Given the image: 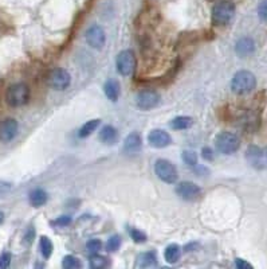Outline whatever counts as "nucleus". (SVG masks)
<instances>
[{"label":"nucleus","mask_w":267,"mask_h":269,"mask_svg":"<svg viewBox=\"0 0 267 269\" xmlns=\"http://www.w3.org/2000/svg\"><path fill=\"white\" fill-rule=\"evenodd\" d=\"M39 248H41V253H42V256L45 258H50V256L53 254L54 245L47 236H42L41 237V240H39Z\"/></svg>","instance_id":"obj_24"},{"label":"nucleus","mask_w":267,"mask_h":269,"mask_svg":"<svg viewBox=\"0 0 267 269\" xmlns=\"http://www.w3.org/2000/svg\"><path fill=\"white\" fill-rule=\"evenodd\" d=\"M176 194L184 200L188 202H194L199 199L202 195V188L198 185H195L194 182H181L176 186Z\"/></svg>","instance_id":"obj_10"},{"label":"nucleus","mask_w":267,"mask_h":269,"mask_svg":"<svg viewBox=\"0 0 267 269\" xmlns=\"http://www.w3.org/2000/svg\"><path fill=\"white\" fill-rule=\"evenodd\" d=\"M98 139L99 142L103 143V144L111 146V144H116V142L119 140V131L113 125H103L98 133Z\"/></svg>","instance_id":"obj_16"},{"label":"nucleus","mask_w":267,"mask_h":269,"mask_svg":"<svg viewBox=\"0 0 267 269\" xmlns=\"http://www.w3.org/2000/svg\"><path fill=\"white\" fill-rule=\"evenodd\" d=\"M11 190V183H8V182L0 181V196L6 195L8 191Z\"/></svg>","instance_id":"obj_36"},{"label":"nucleus","mask_w":267,"mask_h":269,"mask_svg":"<svg viewBox=\"0 0 267 269\" xmlns=\"http://www.w3.org/2000/svg\"><path fill=\"white\" fill-rule=\"evenodd\" d=\"M148 142L155 148H165L172 144V138L168 132L163 129H153L148 134Z\"/></svg>","instance_id":"obj_13"},{"label":"nucleus","mask_w":267,"mask_h":269,"mask_svg":"<svg viewBox=\"0 0 267 269\" xmlns=\"http://www.w3.org/2000/svg\"><path fill=\"white\" fill-rule=\"evenodd\" d=\"M202 156H203V159H204V160H207V161L214 160V152H212V150H211V148H208V147L203 148Z\"/></svg>","instance_id":"obj_34"},{"label":"nucleus","mask_w":267,"mask_h":269,"mask_svg":"<svg viewBox=\"0 0 267 269\" xmlns=\"http://www.w3.org/2000/svg\"><path fill=\"white\" fill-rule=\"evenodd\" d=\"M155 174H156L159 179H161L168 185H173L177 182L179 174H177V169L172 164L169 160L165 159H159L155 163Z\"/></svg>","instance_id":"obj_5"},{"label":"nucleus","mask_w":267,"mask_h":269,"mask_svg":"<svg viewBox=\"0 0 267 269\" xmlns=\"http://www.w3.org/2000/svg\"><path fill=\"white\" fill-rule=\"evenodd\" d=\"M181 159L189 167H196L198 165V155L194 151H184L183 154H181Z\"/></svg>","instance_id":"obj_26"},{"label":"nucleus","mask_w":267,"mask_h":269,"mask_svg":"<svg viewBox=\"0 0 267 269\" xmlns=\"http://www.w3.org/2000/svg\"><path fill=\"white\" fill-rule=\"evenodd\" d=\"M3 221H4V213L0 212V225L3 223Z\"/></svg>","instance_id":"obj_37"},{"label":"nucleus","mask_w":267,"mask_h":269,"mask_svg":"<svg viewBox=\"0 0 267 269\" xmlns=\"http://www.w3.org/2000/svg\"><path fill=\"white\" fill-rule=\"evenodd\" d=\"M62 266L66 269H77L81 268L82 264H81L80 258L78 257H75L73 254H67V256H65L63 260H62Z\"/></svg>","instance_id":"obj_25"},{"label":"nucleus","mask_w":267,"mask_h":269,"mask_svg":"<svg viewBox=\"0 0 267 269\" xmlns=\"http://www.w3.org/2000/svg\"><path fill=\"white\" fill-rule=\"evenodd\" d=\"M194 125V119L189 116H177L169 123V127L176 129V131H184Z\"/></svg>","instance_id":"obj_20"},{"label":"nucleus","mask_w":267,"mask_h":269,"mask_svg":"<svg viewBox=\"0 0 267 269\" xmlns=\"http://www.w3.org/2000/svg\"><path fill=\"white\" fill-rule=\"evenodd\" d=\"M164 257L169 264L177 262L180 260V257H181V246L177 245V244H171V245H168L164 252Z\"/></svg>","instance_id":"obj_21"},{"label":"nucleus","mask_w":267,"mask_h":269,"mask_svg":"<svg viewBox=\"0 0 267 269\" xmlns=\"http://www.w3.org/2000/svg\"><path fill=\"white\" fill-rule=\"evenodd\" d=\"M86 248H88L89 253H98L99 249L102 248V242L99 241L98 239H93V240H89L88 244H86Z\"/></svg>","instance_id":"obj_29"},{"label":"nucleus","mask_w":267,"mask_h":269,"mask_svg":"<svg viewBox=\"0 0 267 269\" xmlns=\"http://www.w3.org/2000/svg\"><path fill=\"white\" fill-rule=\"evenodd\" d=\"M246 160L255 170L267 169V148L259 146H250L246 151Z\"/></svg>","instance_id":"obj_7"},{"label":"nucleus","mask_w":267,"mask_h":269,"mask_svg":"<svg viewBox=\"0 0 267 269\" xmlns=\"http://www.w3.org/2000/svg\"><path fill=\"white\" fill-rule=\"evenodd\" d=\"M18 121L12 117H7L0 121V142L8 143L12 142L18 134Z\"/></svg>","instance_id":"obj_12"},{"label":"nucleus","mask_w":267,"mask_h":269,"mask_svg":"<svg viewBox=\"0 0 267 269\" xmlns=\"http://www.w3.org/2000/svg\"><path fill=\"white\" fill-rule=\"evenodd\" d=\"M116 66L119 73L124 77L132 76L136 69V57H134L133 51L130 50H124L117 55L116 59Z\"/></svg>","instance_id":"obj_8"},{"label":"nucleus","mask_w":267,"mask_h":269,"mask_svg":"<svg viewBox=\"0 0 267 269\" xmlns=\"http://www.w3.org/2000/svg\"><path fill=\"white\" fill-rule=\"evenodd\" d=\"M11 264V253L4 252L0 254V269H6Z\"/></svg>","instance_id":"obj_32"},{"label":"nucleus","mask_w":267,"mask_h":269,"mask_svg":"<svg viewBox=\"0 0 267 269\" xmlns=\"http://www.w3.org/2000/svg\"><path fill=\"white\" fill-rule=\"evenodd\" d=\"M258 15L263 22H267V0H262L258 6Z\"/></svg>","instance_id":"obj_33"},{"label":"nucleus","mask_w":267,"mask_h":269,"mask_svg":"<svg viewBox=\"0 0 267 269\" xmlns=\"http://www.w3.org/2000/svg\"><path fill=\"white\" fill-rule=\"evenodd\" d=\"M121 245V237L120 236H111L110 239L106 242V250L107 252H116Z\"/></svg>","instance_id":"obj_28"},{"label":"nucleus","mask_w":267,"mask_h":269,"mask_svg":"<svg viewBox=\"0 0 267 269\" xmlns=\"http://www.w3.org/2000/svg\"><path fill=\"white\" fill-rule=\"evenodd\" d=\"M47 199H49V195L42 188H35L28 195V200H30L31 206H34V208H42L43 205H46Z\"/></svg>","instance_id":"obj_19"},{"label":"nucleus","mask_w":267,"mask_h":269,"mask_svg":"<svg viewBox=\"0 0 267 269\" xmlns=\"http://www.w3.org/2000/svg\"><path fill=\"white\" fill-rule=\"evenodd\" d=\"M235 15V4L230 0H220L212 8V23L215 26H225Z\"/></svg>","instance_id":"obj_3"},{"label":"nucleus","mask_w":267,"mask_h":269,"mask_svg":"<svg viewBox=\"0 0 267 269\" xmlns=\"http://www.w3.org/2000/svg\"><path fill=\"white\" fill-rule=\"evenodd\" d=\"M235 51L239 57L244 58L248 57V55H251L254 51H255V42H254V39L250 38V37H243L237 42L235 45Z\"/></svg>","instance_id":"obj_15"},{"label":"nucleus","mask_w":267,"mask_h":269,"mask_svg":"<svg viewBox=\"0 0 267 269\" xmlns=\"http://www.w3.org/2000/svg\"><path fill=\"white\" fill-rule=\"evenodd\" d=\"M30 88L24 82H16L11 85L6 92V101L12 108H20L30 101Z\"/></svg>","instance_id":"obj_1"},{"label":"nucleus","mask_w":267,"mask_h":269,"mask_svg":"<svg viewBox=\"0 0 267 269\" xmlns=\"http://www.w3.org/2000/svg\"><path fill=\"white\" fill-rule=\"evenodd\" d=\"M103 92H105V96L109 98L110 101H117L120 97V93H121V86H120V82L115 78H110L107 80L103 85Z\"/></svg>","instance_id":"obj_17"},{"label":"nucleus","mask_w":267,"mask_h":269,"mask_svg":"<svg viewBox=\"0 0 267 269\" xmlns=\"http://www.w3.org/2000/svg\"><path fill=\"white\" fill-rule=\"evenodd\" d=\"M235 266L239 269H250L252 268V265L250 262L244 261L243 258H235Z\"/></svg>","instance_id":"obj_35"},{"label":"nucleus","mask_w":267,"mask_h":269,"mask_svg":"<svg viewBox=\"0 0 267 269\" xmlns=\"http://www.w3.org/2000/svg\"><path fill=\"white\" fill-rule=\"evenodd\" d=\"M85 38H86V42H88L89 46L94 47V49H102L105 42H106L105 31L98 24H93V26L89 27Z\"/></svg>","instance_id":"obj_11"},{"label":"nucleus","mask_w":267,"mask_h":269,"mask_svg":"<svg viewBox=\"0 0 267 269\" xmlns=\"http://www.w3.org/2000/svg\"><path fill=\"white\" fill-rule=\"evenodd\" d=\"M99 124H101V120L99 119L90 120V121H88V123H85L84 125L81 127L80 131H78V136H80L81 139L88 138V136H90V134H92L93 132L96 131L97 128L99 127Z\"/></svg>","instance_id":"obj_23"},{"label":"nucleus","mask_w":267,"mask_h":269,"mask_svg":"<svg viewBox=\"0 0 267 269\" xmlns=\"http://www.w3.org/2000/svg\"><path fill=\"white\" fill-rule=\"evenodd\" d=\"M71 84V77L70 73L66 69L62 68H55V69L50 70V73L47 74V85L51 89L55 90H65Z\"/></svg>","instance_id":"obj_6"},{"label":"nucleus","mask_w":267,"mask_h":269,"mask_svg":"<svg viewBox=\"0 0 267 269\" xmlns=\"http://www.w3.org/2000/svg\"><path fill=\"white\" fill-rule=\"evenodd\" d=\"M71 223V217L70 215H61V217H58L57 219H54L51 221V225L53 226H59V227H65L67 225Z\"/></svg>","instance_id":"obj_30"},{"label":"nucleus","mask_w":267,"mask_h":269,"mask_svg":"<svg viewBox=\"0 0 267 269\" xmlns=\"http://www.w3.org/2000/svg\"><path fill=\"white\" fill-rule=\"evenodd\" d=\"M160 101L161 97L156 90H153V89H144V90H141L137 94L136 104L142 111H150V109L156 108L157 105L160 104Z\"/></svg>","instance_id":"obj_9"},{"label":"nucleus","mask_w":267,"mask_h":269,"mask_svg":"<svg viewBox=\"0 0 267 269\" xmlns=\"http://www.w3.org/2000/svg\"><path fill=\"white\" fill-rule=\"evenodd\" d=\"M89 265H90V268L93 269H103L110 265V261H109V258L105 257V256L94 253L90 256V258H89Z\"/></svg>","instance_id":"obj_22"},{"label":"nucleus","mask_w":267,"mask_h":269,"mask_svg":"<svg viewBox=\"0 0 267 269\" xmlns=\"http://www.w3.org/2000/svg\"><path fill=\"white\" fill-rule=\"evenodd\" d=\"M157 266V256L155 252H145L136 258V268H150Z\"/></svg>","instance_id":"obj_18"},{"label":"nucleus","mask_w":267,"mask_h":269,"mask_svg":"<svg viewBox=\"0 0 267 269\" xmlns=\"http://www.w3.org/2000/svg\"><path fill=\"white\" fill-rule=\"evenodd\" d=\"M130 239L133 240L134 242H137V244H144L146 241V234L144 231L138 230V229H134V227H130L129 230Z\"/></svg>","instance_id":"obj_27"},{"label":"nucleus","mask_w":267,"mask_h":269,"mask_svg":"<svg viewBox=\"0 0 267 269\" xmlns=\"http://www.w3.org/2000/svg\"><path fill=\"white\" fill-rule=\"evenodd\" d=\"M141 147H142V139L141 136H140V133H137V132H132V133L126 136L125 142H124V151H125L126 154L129 155L138 154L140 150H141Z\"/></svg>","instance_id":"obj_14"},{"label":"nucleus","mask_w":267,"mask_h":269,"mask_svg":"<svg viewBox=\"0 0 267 269\" xmlns=\"http://www.w3.org/2000/svg\"><path fill=\"white\" fill-rule=\"evenodd\" d=\"M256 86V78L255 76L248 72V70H241L234 76L231 81V90L235 94L243 96L247 93L252 92Z\"/></svg>","instance_id":"obj_2"},{"label":"nucleus","mask_w":267,"mask_h":269,"mask_svg":"<svg viewBox=\"0 0 267 269\" xmlns=\"http://www.w3.org/2000/svg\"><path fill=\"white\" fill-rule=\"evenodd\" d=\"M215 144H216V150L224 155L235 154L239 147H241V140L235 133L231 132H220V133L215 138Z\"/></svg>","instance_id":"obj_4"},{"label":"nucleus","mask_w":267,"mask_h":269,"mask_svg":"<svg viewBox=\"0 0 267 269\" xmlns=\"http://www.w3.org/2000/svg\"><path fill=\"white\" fill-rule=\"evenodd\" d=\"M34 239H35V227L31 225V226H28V229L26 230V233H24L23 242L26 244V245H30V244H32Z\"/></svg>","instance_id":"obj_31"}]
</instances>
